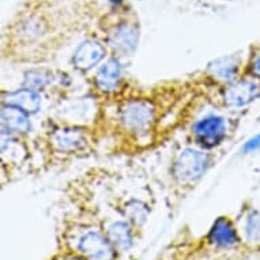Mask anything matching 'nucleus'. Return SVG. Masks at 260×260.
<instances>
[{
	"label": "nucleus",
	"mask_w": 260,
	"mask_h": 260,
	"mask_svg": "<svg viewBox=\"0 0 260 260\" xmlns=\"http://www.w3.org/2000/svg\"><path fill=\"white\" fill-rule=\"evenodd\" d=\"M256 150H260V134L251 138L243 147L244 153H252V151H256Z\"/></svg>",
	"instance_id": "a211bd4d"
},
{
	"label": "nucleus",
	"mask_w": 260,
	"mask_h": 260,
	"mask_svg": "<svg viewBox=\"0 0 260 260\" xmlns=\"http://www.w3.org/2000/svg\"><path fill=\"white\" fill-rule=\"evenodd\" d=\"M251 71L253 77L260 78V52L255 56V59H253V61H252Z\"/></svg>",
	"instance_id": "6ab92c4d"
},
{
	"label": "nucleus",
	"mask_w": 260,
	"mask_h": 260,
	"mask_svg": "<svg viewBox=\"0 0 260 260\" xmlns=\"http://www.w3.org/2000/svg\"><path fill=\"white\" fill-rule=\"evenodd\" d=\"M127 214L137 223L146 219V209L142 205H139L138 202H133L127 206Z\"/></svg>",
	"instance_id": "f3484780"
},
{
	"label": "nucleus",
	"mask_w": 260,
	"mask_h": 260,
	"mask_svg": "<svg viewBox=\"0 0 260 260\" xmlns=\"http://www.w3.org/2000/svg\"><path fill=\"white\" fill-rule=\"evenodd\" d=\"M120 64L116 59H109L95 75V85L103 91H113L119 86Z\"/></svg>",
	"instance_id": "9d476101"
},
{
	"label": "nucleus",
	"mask_w": 260,
	"mask_h": 260,
	"mask_svg": "<svg viewBox=\"0 0 260 260\" xmlns=\"http://www.w3.org/2000/svg\"><path fill=\"white\" fill-rule=\"evenodd\" d=\"M78 249L87 260H113L115 257L112 241L99 232L86 233L78 244Z\"/></svg>",
	"instance_id": "7ed1b4c3"
},
{
	"label": "nucleus",
	"mask_w": 260,
	"mask_h": 260,
	"mask_svg": "<svg viewBox=\"0 0 260 260\" xmlns=\"http://www.w3.org/2000/svg\"><path fill=\"white\" fill-rule=\"evenodd\" d=\"M109 240L112 244L120 249H128L133 244V235L129 231V226L125 222H115L109 228Z\"/></svg>",
	"instance_id": "ddd939ff"
},
{
	"label": "nucleus",
	"mask_w": 260,
	"mask_h": 260,
	"mask_svg": "<svg viewBox=\"0 0 260 260\" xmlns=\"http://www.w3.org/2000/svg\"><path fill=\"white\" fill-rule=\"evenodd\" d=\"M2 123L7 129L14 133L25 134L30 129V121L27 113L14 105H5L2 109Z\"/></svg>",
	"instance_id": "1a4fd4ad"
},
{
	"label": "nucleus",
	"mask_w": 260,
	"mask_h": 260,
	"mask_svg": "<svg viewBox=\"0 0 260 260\" xmlns=\"http://www.w3.org/2000/svg\"><path fill=\"white\" fill-rule=\"evenodd\" d=\"M260 95V86L252 81H239L225 90L223 99L229 107H243Z\"/></svg>",
	"instance_id": "39448f33"
},
{
	"label": "nucleus",
	"mask_w": 260,
	"mask_h": 260,
	"mask_svg": "<svg viewBox=\"0 0 260 260\" xmlns=\"http://www.w3.org/2000/svg\"><path fill=\"white\" fill-rule=\"evenodd\" d=\"M213 75L221 79V81H232L236 77V74L239 71V66L235 57H223V59L217 60L215 63L210 67Z\"/></svg>",
	"instance_id": "4468645a"
},
{
	"label": "nucleus",
	"mask_w": 260,
	"mask_h": 260,
	"mask_svg": "<svg viewBox=\"0 0 260 260\" xmlns=\"http://www.w3.org/2000/svg\"><path fill=\"white\" fill-rule=\"evenodd\" d=\"M139 41V30L129 23H120L109 35V44L115 51L128 55L134 52Z\"/></svg>",
	"instance_id": "423d86ee"
},
{
	"label": "nucleus",
	"mask_w": 260,
	"mask_h": 260,
	"mask_svg": "<svg viewBox=\"0 0 260 260\" xmlns=\"http://www.w3.org/2000/svg\"><path fill=\"white\" fill-rule=\"evenodd\" d=\"M105 55V49L99 41L87 40L77 48L74 53V64L81 71H89L101 61Z\"/></svg>",
	"instance_id": "0eeeda50"
},
{
	"label": "nucleus",
	"mask_w": 260,
	"mask_h": 260,
	"mask_svg": "<svg viewBox=\"0 0 260 260\" xmlns=\"http://www.w3.org/2000/svg\"><path fill=\"white\" fill-rule=\"evenodd\" d=\"M247 237L251 241H257L260 237V215L257 211H252L248 215Z\"/></svg>",
	"instance_id": "dca6fc26"
},
{
	"label": "nucleus",
	"mask_w": 260,
	"mask_h": 260,
	"mask_svg": "<svg viewBox=\"0 0 260 260\" xmlns=\"http://www.w3.org/2000/svg\"><path fill=\"white\" fill-rule=\"evenodd\" d=\"M209 239L211 243L222 248H231L239 241V236L236 233L235 228L226 218H219L214 223L213 229L210 231Z\"/></svg>",
	"instance_id": "6e6552de"
},
{
	"label": "nucleus",
	"mask_w": 260,
	"mask_h": 260,
	"mask_svg": "<svg viewBox=\"0 0 260 260\" xmlns=\"http://www.w3.org/2000/svg\"><path fill=\"white\" fill-rule=\"evenodd\" d=\"M52 81L51 74L45 70H36L30 71L25 78V83L29 89H43L47 85H49Z\"/></svg>",
	"instance_id": "2eb2a0df"
},
{
	"label": "nucleus",
	"mask_w": 260,
	"mask_h": 260,
	"mask_svg": "<svg viewBox=\"0 0 260 260\" xmlns=\"http://www.w3.org/2000/svg\"><path fill=\"white\" fill-rule=\"evenodd\" d=\"M7 104L19 108L26 113H36L41 107V99L33 89H22L10 93L6 99Z\"/></svg>",
	"instance_id": "9b49d317"
},
{
	"label": "nucleus",
	"mask_w": 260,
	"mask_h": 260,
	"mask_svg": "<svg viewBox=\"0 0 260 260\" xmlns=\"http://www.w3.org/2000/svg\"><path fill=\"white\" fill-rule=\"evenodd\" d=\"M53 139L60 151H75L85 145V137L79 129H60Z\"/></svg>",
	"instance_id": "f8f14e48"
},
{
	"label": "nucleus",
	"mask_w": 260,
	"mask_h": 260,
	"mask_svg": "<svg viewBox=\"0 0 260 260\" xmlns=\"http://www.w3.org/2000/svg\"><path fill=\"white\" fill-rule=\"evenodd\" d=\"M209 164V157L198 150L187 149L180 154L175 164V176L180 181H195L203 175Z\"/></svg>",
	"instance_id": "f03ea898"
},
{
	"label": "nucleus",
	"mask_w": 260,
	"mask_h": 260,
	"mask_svg": "<svg viewBox=\"0 0 260 260\" xmlns=\"http://www.w3.org/2000/svg\"><path fill=\"white\" fill-rule=\"evenodd\" d=\"M154 120V111L146 101H129L121 109V121L124 127L131 133L145 134L151 127Z\"/></svg>",
	"instance_id": "f257e3e1"
},
{
	"label": "nucleus",
	"mask_w": 260,
	"mask_h": 260,
	"mask_svg": "<svg viewBox=\"0 0 260 260\" xmlns=\"http://www.w3.org/2000/svg\"><path fill=\"white\" fill-rule=\"evenodd\" d=\"M225 121L217 116H210L193 125V135L205 147H214L225 137Z\"/></svg>",
	"instance_id": "20e7f679"
},
{
	"label": "nucleus",
	"mask_w": 260,
	"mask_h": 260,
	"mask_svg": "<svg viewBox=\"0 0 260 260\" xmlns=\"http://www.w3.org/2000/svg\"><path fill=\"white\" fill-rule=\"evenodd\" d=\"M108 2H111L113 5H121L123 3V0H108Z\"/></svg>",
	"instance_id": "aec40b11"
}]
</instances>
